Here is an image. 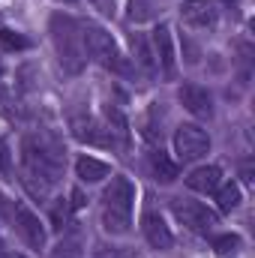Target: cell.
Here are the masks:
<instances>
[{"mask_svg":"<svg viewBox=\"0 0 255 258\" xmlns=\"http://www.w3.org/2000/svg\"><path fill=\"white\" fill-rule=\"evenodd\" d=\"M72 135H75L78 141L102 144V147H114V144H120V141L114 138L111 129L102 126V123H96L93 117H72ZM120 147H123V144H120Z\"/></svg>","mask_w":255,"mask_h":258,"instance_id":"8","label":"cell"},{"mask_svg":"<svg viewBox=\"0 0 255 258\" xmlns=\"http://www.w3.org/2000/svg\"><path fill=\"white\" fill-rule=\"evenodd\" d=\"M90 258H129L126 249H120V246H108V243H96L93 246V252Z\"/></svg>","mask_w":255,"mask_h":258,"instance_id":"22","label":"cell"},{"mask_svg":"<svg viewBox=\"0 0 255 258\" xmlns=\"http://www.w3.org/2000/svg\"><path fill=\"white\" fill-rule=\"evenodd\" d=\"M213 246H216V252L228 255V252H237V249H240V237H237V234H219V237L213 240Z\"/></svg>","mask_w":255,"mask_h":258,"instance_id":"21","label":"cell"},{"mask_svg":"<svg viewBox=\"0 0 255 258\" xmlns=\"http://www.w3.org/2000/svg\"><path fill=\"white\" fill-rule=\"evenodd\" d=\"M147 168H150V174H153L159 183H171V180H177V174H180L177 162H171L168 153H162V150H150V153H147Z\"/></svg>","mask_w":255,"mask_h":258,"instance_id":"14","label":"cell"},{"mask_svg":"<svg viewBox=\"0 0 255 258\" xmlns=\"http://www.w3.org/2000/svg\"><path fill=\"white\" fill-rule=\"evenodd\" d=\"M0 45L6 51H24V48H30V39L15 30H0Z\"/></svg>","mask_w":255,"mask_h":258,"instance_id":"20","label":"cell"},{"mask_svg":"<svg viewBox=\"0 0 255 258\" xmlns=\"http://www.w3.org/2000/svg\"><path fill=\"white\" fill-rule=\"evenodd\" d=\"M66 153L60 141L45 132H30L21 138V183L33 198H48L51 186L63 177Z\"/></svg>","mask_w":255,"mask_h":258,"instance_id":"1","label":"cell"},{"mask_svg":"<svg viewBox=\"0 0 255 258\" xmlns=\"http://www.w3.org/2000/svg\"><path fill=\"white\" fill-rule=\"evenodd\" d=\"M0 255H3V240H0Z\"/></svg>","mask_w":255,"mask_h":258,"instance_id":"27","label":"cell"},{"mask_svg":"<svg viewBox=\"0 0 255 258\" xmlns=\"http://www.w3.org/2000/svg\"><path fill=\"white\" fill-rule=\"evenodd\" d=\"M219 183H222L219 165H201V168H195L189 177H186V186L195 189V192H216Z\"/></svg>","mask_w":255,"mask_h":258,"instance_id":"13","label":"cell"},{"mask_svg":"<svg viewBox=\"0 0 255 258\" xmlns=\"http://www.w3.org/2000/svg\"><path fill=\"white\" fill-rule=\"evenodd\" d=\"M216 201H219V210H222V213H228V210H234V207L240 204V189H237L234 183L219 186V189H216Z\"/></svg>","mask_w":255,"mask_h":258,"instance_id":"19","label":"cell"},{"mask_svg":"<svg viewBox=\"0 0 255 258\" xmlns=\"http://www.w3.org/2000/svg\"><path fill=\"white\" fill-rule=\"evenodd\" d=\"M9 219H12L15 231L21 234V240H24L27 246H33V249H42V246H45V228H42L39 216H36L27 204L12 201V207H9Z\"/></svg>","mask_w":255,"mask_h":258,"instance_id":"7","label":"cell"},{"mask_svg":"<svg viewBox=\"0 0 255 258\" xmlns=\"http://www.w3.org/2000/svg\"><path fill=\"white\" fill-rule=\"evenodd\" d=\"M153 48H156V66L162 69L165 78H174L177 75V63H174V48H171V30L168 24H159L153 30Z\"/></svg>","mask_w":255,"mask_h":258,"instance_id":"11","label":"cell"},{"mask_svg":"<svg viewBox=\"0 0 255 258\" xmlns=\"http://www.w3.org/2000/svg\"><path fill=\"white\" fill-rule=\"evenodd\" d=\"M81 39H84V51H87L99 66H105V69H111V72H117V75H129L126 57L120 54L117 42L111 39V33H108L105 27H99V24H93V21H84V24H81Z\"/></svg>","mask_w":255,"mask_h":258,"instance_id":"4","label":"cell"},{"mask_svg":"<svg viewBox=\"0 0 255 258\" xmlns=\"http://www.w3.org/2000/svg\"><path fill=\"white\" fill-rule=\"evenodd\" d=\"M180 15L192 27H213L216 24V3H210V0H186L180 6Z\"/></svg>","mask_w":255,"mask_h":258,"instance_id":"12","label":"cell"},{"mask_svg":"<svg viewBox=\"0 0 255 258\" xmlns=\"http://www.w3.org/2000/svg\"><path fill=\"white\" fill-rule=\"evenodd\" d=\"M141 231H144L147 243H150L153 249H159V252H165V249L174 246V237H171L165 219H162L156 210H147V213H144V219H141Z\"/></svg>","mask_w":255,"mask_h":258,"instance_id":"10","label":"cell"},{"mask_svg":"<svg viewBox=\"0 0 255 258\" xmlns=\"http://www.w3.org/2000/svg\"><path fill=\"white\" fill-rule=\"evenodd\" d=\"M96 3H99V0H96Z\"/></svg>","mask_w":255,"mask_h":258,"instance_id":"29","label":"cell"},{"mask_svg":"<svg viewBox=\"0 0 255 258\" xmlns=\"http://www.w3.org/2000/svg\"><path fill=\"white\" fill-rule=\"evenodd\" d=\"M174 153L180 156V162H195L204 153H210V135L195 123H183L174 132Z\"/></svg>","mask_w":255,"mask_h":258,"instance_id":"6","label":"cell"},{"mask_svg":"<svg viewBox=\"0 0 255 258\" xmlns=\"http://www.w3.org/2000/svg\"><path fill=\"white\" fill-rule=\"evenodd\" d=\"M69 3H72V0H69Z\"/></svg>","mask_w":255,"mask_h":258,"instance_id":"30","label":"cell"},{"mask_svg":"<svg viewBox=\"0 0 255 258\" xmlns=\"http://www.w3.org/2000/svg\"><path fill=\"white\" fill-rule=\"evenodd\" d=\"M171 210H174V216H177L189 231H195V234H210V231L219 225V216H216L207 204L192 201V198H171Z\"/></svg>","mask_w":255,"mask_h":258,"instance_id":"5","label":"cell"},{"mask_svg":"<svg viewBox=\"0 0 255 258\" xmlns=\"http://www.w3.org/2000/svg\"><path fill=\"white\" fill-rule=\"evenodd\" d=\"M51 39H54V51L57 60L63 66V72L78 75L87 63V51H84V39H81V24L75 18H69L63 12L51 15Z\"/></svg>","mask_w":255,"mask_h":258,"instance_id":"2","label":"cell"},{"mask_svg":"<svg viewBox=\"0 0 255 258\" xmlns=\"http://www.w3.org/2000/svg\"><path fill=\"white\" fill-rule=\"evenodd\" d=\"M210 3H222L231 15H237V9H240V0H210Z\"/></svg>","mask_w":255,"mask_h":258,"instance_id":"24","label":"cell"},{"mask_svg":"<svg viewBox=\"0 0 255 258\" xmlns=\"http://www.w3.org/2000/svg\"><path fill=\"white\" fill-rule=\"evenodd\" d=\"M75 174H78V180H84V183H99V180H105V177L111 174V165L102 162V159H93V156H81V159L75 162Z\"/></svg>","mask_w":255,"mask_h":258,"instance_id":"15","label":"cell"},{"mask_svg":"<svg viewBox=\"0 0 255 258\" xmlns=\"http://www.w3.org/2000/svg\"><path fill=\"white\" fill-rule=\"evenodd\" d=\"M132 204H135V186L129 177H111V186L102 195V225L111 234H129L132 228Z\"/></svg>","mask_w":255,"mask_h":258,"instance_id":"3","label":"cell"},{"mask_svg":"<svg viewBox=\"0 0 255 258\" xmlns=\"http://www.w3.org/2000/svg\"><path fill=\"white\" fill-rule=\"evenodd\" d=\"M177 99L183 102V108L195 114V117H201V120H210L213 117V99H210V93L204 90V87H198V84H183L180 90H177Z\"/></svg>","mask_w":255,"mask_h":258,"instance_id":"9","label":"cell"},{"mask_svg":"<svg viewBox=\"0 0 255 258\" xmlns=\"http://www.w3.org/2000/svg\"><path fill=\"white\" fill-rule=\"evenodd\" d=\"M3 258H24V255H3Z\"/></svg>","mask_w":255,"mask_h":258,"instance_id":"26","label":"cell"},{"mask_svg":"<svg viewBox=\"0 0 255 258\" xmlns=\"http://www.w3.org/2000/svg\"><path fill=\"white\" fill-rule=\"evenodd\" d=\"M0 75H3V66H0Z\"/></svg>","mask_w":255,"mask_h":258,"instance_id":"28","label":"cell"},{"mask_svg":"<svg viewBox=\"0 0 255 258\" xmlns=\"http://www.w3.org/2000/svg\"><path fill=\"white\" fill-rule=\"evenodd\" d=\"M132 51H135V63L141 66V72L144 75H156V57H153V51H150V42H147V36L144 33H135L132 36Z\"/></svg>","mask_w":255,"mask_h":258,"instance_id":"16","label":"cell"},{"mask_svg":"<svg viewBox=\"0 0 255 258\" xmlns=\"http://www.w3.org/2000/svg\"><path fill=\"white\" fill-rule=\"evenodd\" d=\"M69 213H72V201L57 198V201H54V207H51V228H54V231L69 228Z\"/></svg>","mask_w":255,"mask_h":258,"instance_id":"18","label":"cell"},{"mask_svg":"<svg viewBox=\"0 0 255 258\" xmlns=\"http://www.w3.org/2000/svg\"><path fill=\"white\" fill-rule=\"evenodd\" d=\"M12 168V156H9V144L0 138V174H9Z\"/></svg>","mask_w":255,"mask_h":258,"instance_id":"23","label":"cell"},{"mask_svg":"<svg viewBox=\"0 0 255 258\" xmlns=\"http://www.w3.org/2000/svg\"><path fill=\"white\" fill-rule=\"evenodd\" d=\"M48 258H84V246H81V234L78 231H69L63 234V240L51 249Z\"/></svg>","mask_w":255,"mask_h":258,"instance_id":"17","label":"cell"},{"mask_svg":"<svg viewBox=\"0 0 255 258\" xmlns=\"http://www.w3.org/2000/svg\"><path fill=\"white\" fill-rule=\"evenodd\" d=\"M240 174H243V180H246V183H252V165H249V162H243V165H240Z\"/></svg>","mask_w":255,"mask_h":258,"instance_id":"25","label":"cell"}]
</instances>
